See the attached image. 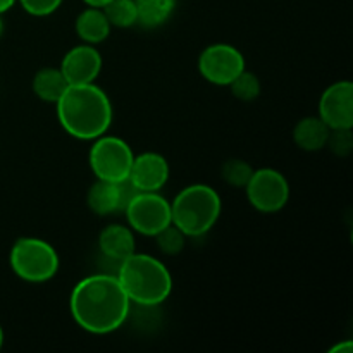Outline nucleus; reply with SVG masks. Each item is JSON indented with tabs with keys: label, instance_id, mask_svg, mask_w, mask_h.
Here are the masks:
<instances>
[{
	"label": "nucleus",
	"instance_id": "1",
	"mask_svg": "<svg viewBox=\"0 0 353 353\" xmlns=\"http://www.w3.org/2000/svg\"><path fill=\"white\" fill-rule=\"evenodd\" d=\"M69 310L81 330L109 334L126 323L131 302L117 276L92 274L72 288Z\"/></svg>",
	"mask_w": 353,
	"mask_h": 353
},
{
	"label": "nucleus",
	"instance_id": "2",
	"mask_svg": "<svg viewBox=\"0 0 353 353\" xmlns=\"http://www.w3.org/2000/svg\"><path fill=\"white\" fill-rule=\"evenodd\" d=\"M55 107L61 126L78 140H95L105 134L112 123L109 97L95 83L69 85Z\"/></svg>",
	"mask_w": 353,
	"mask_h": 353
},
{
	"label": "nucleus",
	"instance_id": "3",
	"mask_svg": "<svg viewBox=\"0 0 353 353\" xmlns=\"http://www.w3.org/2000/svg\"><path fill=\"white\" fill-rule=\"evenodd\" d=\"M117 279L130 302L141 307L161 305L172 292V278L168 268L159 259L137 252L119 262Z\"/></svg>",
	"mask_w": 353,
	"mask_h": 353
},
{
	"label": "nucleus",
	"instance_id": "4",
	"mask_svg": "<svg viewBox=\"0 0 353 353\" xmlns=\"http://www.w3.org/2000/svg\"><path fill=\"white\" fill-rule=\"evenodd\" d=\"M221 196L209 185H190L171 202V223L188 238L212 230L221 216Z\"/></svg>",
	"mask_w": 353,
	"mask_h": 353
},
{
	"label": "nucleus",
	"instance_id": "5",
	"mask_svg": "<svg viewBox=\"0 0 353 353\" xmlns=\"http://www.w3.org/2000/svg\"><path fill=\"white\" fill-rule=\"evenodd\" d=\"M10 268L26 283H45L59 271V255L48 241L40 238H19L10 248Z\"/></svg>",
	"mask_w": 353,
	"mask_h": 353
},
{
	"label": "nucleus",
	"instance_id": "6",
	"mask_svg": "<svg viewBox=\"0 0 353 353\" xmlns=\"http://www.w3.org/2000/svg\"><path fill=\"white\" fill-rule=\"evenodd\" d=\"M88 159L90 168L97 179L119 183L130 176L134 155L130 145L124 140L102 134V137L95 138Z\"/></svg>",
	"mask_w": 353,
	"mask_h": 353
},
{
	"label": "nucleus",
	"instance_id": "7",
	"mask_svg": "<svg viewBox=\"0 0 353 353\" xmlns=\"http://www.w3.org/2000/svg\"><path fill=\"white\" fill-rule=\"evenodd\" d=\"M124 214L134 233L154 238L171 224V202L159 192H137L128 202Z\"/></svg>",
	"mask_w": 353,
	"mask_h": 353
},
{
	"label": "nucleus",
	"instance_id": "8",
	"mask_svg": "<svg viewBox=\"0 0 353 353\" xmlns=\"http://www.w3.org/2000/svg\"><path fill=\"white\" fill-rule=\"evenodd\" d=\"M247 199L255 210L264 214L279 212L290 200V185L285 174L271 168L254 171L245 186Z\"/></svg>",
	"mask_w": 353,
	"mask_h": 353
},
{
	"label": "nucleus",
	"instance_id": "9",
	"mask_svg": "<svg viewBox=\"0 0 353 353\" xmlns=\"http://www.w3.org/2000/svg\"><path fill=\"white\" fill-rule=\"evenodd\" d=\"M199 71L202 78L212 85L230 86V83L245 71V57L233 45L214 43L200 54Z\"/></svg>",
	"mask_w": 353,
	"mask_h": 353
},
{
	"label": "nucleus",
	"instance_id": "10",
	"mask_svg": "<svg viewBox=\"0 0 353 353\" xmlns=\"http://www.w3.org/2000/svg\"><path fill=\"white\" fill-rule=\"evenodd\" d=\"M319 117L330 130L353 128V85L338 81L327 86L319 100Z\"/></svg>",
	"mask_w": 353,
	"mask_h": 353
},
{
	"label": "nucleus",
	"instance_id": "11",
	"mask_svg": "<svg viewBox=\"0 0 353 353\" xmlns=\"http://www.w3.org/2000/svg\"><path fill=\"white\" fill-rule=\"evenodd\" d=\"M137 193L128 179L119 183H110L97 179L88 190L86 205L97 216H110V214L124 212L131 196Z\"/></svg>",
	"mask_w": 353,
	"mask_h": 353
},
{
	"label": "nucleus",
	"instance_id": "12",
	"mask_svg": "<svg viewBox=\"0 0 353 353\" xmlns=\"http://www.w3.org/2000/svg\"><path fill=\"white\" fill-rule=\"evenodd\" d=\"M68 79L69 85H88L95 83L102 71V55L97 50L95 45L83 43L72 47L64 55L59 68Z\"/></svg>",
	"mask_w": 353,
	"mask_h": 353
},
{
	"label": "nucleus",
	"instance_id": "13",
	"mask_svg": "<svg viewBox=\"0 0 353 353\" xmlns=\"http://www.w3.org/2000/svg\"><path fill=\"white\" fill-rule=\"evenodd\" d=\"M169 179V164L157 152H143L131 164L128 181L137 192H159Z\"/></svg>",
	"mask_w": 353,
	"mask_h": 353
},
{
	"label": "nucleus",
	"instance_id": "14",
	"mask_svg": "<svg viewBox=\"0 0 353 353\" xmlns=\"http://www.w3.org/2000/svg\"><path fill=\"white\" fill-rule=\"evenodd\" d=\"M99 248L107 259L121 262L128 255L137 252L134 231L130 226H123V224H109L100 233Z\"/></svg>",
	"mask_w": 353,
	"mask_h": 353
},
{
	"label": "nucleus",
	"instance_id": "15",
	"mask_svg": "<svg viewBox=\"0 0 353 353\" xmlns=\"http://www.w3.org/2000/svg\"><path fill=\"white\" fill-rule=\"evenodd\" d=\"M76 33L85 43L97 45L110 34V23L100 7H88L76 17Z\"/></svg>",
	"mask_w": 353,
	"mask_h": 353
},
{
	"label": "nucleus",
	"instance_id": "16",
	"mask_svg": "<svg viewBox=\"0 0 353 353\" xmlns=\"http://www.w3.org/2000/svg\"><path fill=\"white\" fill-rule=\"evenodd\" d=\"M327 137H330V128L323 123L319 116L303 117L293 130V141L300 150L305 152L323 150L326 147Z\"/></svg>",
	"mask_w": 353,
	"mask_h": 353
},
{
	"label": "nucleus",
	"instance_id": "17",
	"mask_svg": "<svg viewBox=\"0 0 353 353\" xmlns=\"http://www.w3.org/2000/svg\"><path fill=\"white\" fill-rule=\"evenodd\" d=\"M68 86V79L64 78L62 71L57 68L40 69L33 76V81H31V88H33L34 95L48 103H57V100L61 99Z\"/></svg>",
	"mask_w": 353,
	"mask_h": 353
},
{
	"label": "nucleus",
	"instance_id": "18",
	"mask_svg": "<svg viewBox=\"0 0 353 353\" xmlns=\"http://www.w3.org/2000/svg\"><path fill=\"white\" fill-rule=\"evenodd\" d=\"M138 23L145 28L162 26L174 12L176 0H134Z\"/></svg>",
	"mask_w": 353,
	"mask_h": 353
},
{
	"label": "nucleus",
	"instance_id": "19",
	"mask_svg": "<svg viewBox=\"0 0 353 353\" xmlns=\"http://www.w3.org/2000/svg\"><path fill=\"white\" fill-rule=\"evenodd\" d=\"M107 21L112 28L126 30L138 24V12L134 0H110L102 7Z\"/></svg>",
	"mask_w": 353,
	"mask_h": 353
},
{
	"label": "nucleus",
	"instance_id": "20",
	"mask_svg": "<svg viewBox=\"0 0 353 353\" xmlns=\"http://www.w3.org/2000/svg\"><path fill=\"white\" fill-rule=\"evenodd\" d=\"M252 174H254V168L241 159H230L224 162L223 169H221L224 183L234 186V188H245L247 183L250 181Z\"/></svg>",
	"mask_w": 353,
	"mask_h": 353
},
{
	"label": "nucleus",
	"instance_id": "21",
	"mask_svg": "<svg viewBox=\"0 0 353 353\" xmlns=\"http://www.w3.org/2000/svg\"><path fill=\"white\" fill-rule=\"evenodd\" d=\"M230 88L233 97H236L241 102H252L261 95V81L257 76L250 71H241L233 81L230 83Z\"/></svg>",
	"mask_w": 353,
	"mask_h": 353
},
{
	"label": "nucleus",
	"instance_id": "22",
	"mask_svg": "<svg viewBox=\"0 0 353 353\" xmlns=\"http://www.w3.org/2000/svg\"><path fill=\"white\" fill-rule=\"evenodd\" d=\"M155 243H157V248L165 255H178L181 254L183 248L186 245V234L183 233L179 228H176L174 224H169L164 230L159 231L155 234Z\"/></svg>",
	"mask_w": 353,
	"mask_h": 353
},
{
	"label": "nucleus",
	"instance_id": "23",
	"mask_svg": "<svg viewBox=\"0 0 353 353\" xmlns=\"http://www.w3.org/2000/svg\"><path fill=\"white\" fill-rule=\"evenodd\" d=\"M326 147L338 157H347L353 150V134L352 128L348 130H330Z\"/></svg>",
	"mask_w": 353,
	"mask_h": 353
},
{
	"label": "nucleus",
	"instance_id": "24",
	"mask_svg": "<svg viewBox=\"0 0 353 353\" xmlns=\"http://www.w3.org/2000/svg\"><path fill=\"white\" fill-rule=\"evenodd\" d=\"M64 0H19V3L23 6V9L28 14L37 17H45L54 14L55 10L61 7V3Z\"/></svg>",
	"mask_w": 353,
	"mask_h": 353
},
{
	"label": "nucleus",
	"instance_id": "25",
	"mask_svg": "<svg viewBox=\"0 0 353 353\" xmlns=\"http://www.w3.org/2000/svg\"><path fill=\"white\" fill-rule=\"evenodd\" d=\"M353 348V343L350 340L347 341H341V343L334 345L333 348H330V353H350Z\"/></svg>",
	"mask_w": 353,
	"mask_h": 353
},
{
	"label": "nucleus",
	"instance_id": "26",
	"mask_svg": "<svg viewBox=\"0 0 353 353\" xmlns=\"http://www.w3.org/2000/svg\"><path fill=\"white\" fill-rule=\"evenodd\" d=\"M17 0H0V14L7 12L9 9H12V6Z\"/></svg>",
	"mask_w": 353,
	"mask_h": 353
},
{
	"label": "nucleus",
	"instance_id": "27",
	"mask_svg": "<svg viewBox=\"0 0 353 353\" xmlns=\"http://www.w3.org/2000/svg\"><path fill=\"white\" fill-rule=\"evenodd\" d=\"M83 2L88 7H100V9H102V7L105 6V3H109L110 0H83Z\"/></svg>",
	"mask_w": 353,
	"mask_h": 353
},
{
	"label": "nucleus",
	"instance_id": "28",
	"mask_svg": "<svg viewBox=\"0 0 353 353\" xmlns=\"http://www.w3.org/2000/svg\"><path fill=\"white\" fill-rule=\"evenodd\" d=\"M3 33V21H2V14H0V37H2Z\"/></svg>",
	"mask_w": 353,
	"mask_h": 353
},
{
	"label": "nucleus",
	"instance_id": "29",
	"mask_svg": "<svg viewBox=\"0 0 353 353\" xmlns=\"http://www.w3.org/2000/svg\"><path fill=\"white\" fill-rule=\"evenodd\" d=\"M2 345H3V331L2 327H0V348H2Z\"/></svg>",
	"mask_w": 353,
	"mask_h": 353
}]
</instances>
